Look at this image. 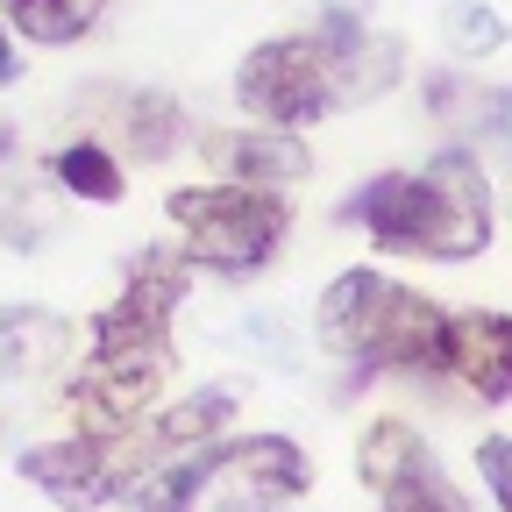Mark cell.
Returning <instances> with one entry per match:
<instances>
[{"label": "cell", "instance_id": "6da1fadb", "mask_svg": "<svg viewBox=\"0 0 512 512\" xmlns=\"http://www.w3.org/2000/svg\"><path fill=\"white\" fill-rule=\"evenodd\" d=\"M192 285V256L178 249H136L128 256V285L121 299L93 320V356L72 377V406L86 434H121L150 413V399L171 377V313Z\"/></svg>", "mask_w": 512, "mask_h": 512}, {"label": "cell", "instance_id": "7a4b0ae2", "mask_svg": "<svg viewBox=\"0 0 512 512\" xmlns=\"http://www.w3.org/2000/svg\"><path fill=\"white\" fill-rule=\"evenodd\" d=\"M406 72V43L399 36H377L363 22H320L313 36H278V43H256L235 64V100L271 121V128H306V121H328L342 107L384 100Z\"/></svg>", "mask_w": 512, "mask_h": 512}, {"label": "cell", "instance_id": "3957f363", "mask_svg": "<svg viewBox=\"0 0 512 512\" xmlns=\"http://www.w3.org/2000/svg\"><path fill=\"white\" fill-rule=\"evenodd\" d=\"M349 228H370L377 249L470 264L491 242V185L470 150H441L420 171H377L342 200Z\"/></svg>", "mask_w": 512, "mask_h": 512}, {"label": "cell", "instance_id": "277c9868", "mask_svg": "<svg viewBox=\"0 0 512 512\" xmlns=\"http://www.w3.org/2000/svg\"><path fill=\"white\" fill-rule=\"evenodd\" d=\"M320 342L363 370L434 377L448 370V306L384 271H342L320 292Z\"/></svg>", "mask_w": 512, "mask_h": 512}, {"label": "cell", "instance_id": "5b68a950", "mask_svg": "<svg viewBox=\"0 0 512 512\" xmlns=\"http://www.w3.org/2000/svg\"><path fill=\"white\" fill-rule=\"evenodd\" d=\"M313 484L306 448L285 434H235L207 441L192 456L164 463L150 477L143 512H278Z\"/></svg>", "mask_w": 512, "mask_h": 512}, {"label": "cell", "instance_id": "8992f818", "mask_svg": "<svg viewBox=\"0 0 512 512\" xmlns=\"http://www.w3.org/2000/svg\"><path fill=\"white\" fill-rule=\"evenodd\" d=\"M171 228L185 235V256L221 278L264 271L278 242L292 235V207L278 200V185H185L171 192Z\"/></svg>", "mask_w": 512, "mask_h": 512}, {"label": "cell", "instance_id": "52a82bcc", "mask_svg": "<svg viewBox=\"0 0 512 512\" xmlns=\"http://www.w3.org/2000/svg\"><path fill=\"white\" fill-rule=\"evenodd\" d=\"M356 477L377 498V512H470L463 491L448 484L441 456L406 420H370L356 434Z\"/></svg>", "mask_w": 512, "mask_h": 512}, {"label": "cell", "instance_id": "ba28073f", "mask_svg": "<svg viewBox=\"0 0 512 512\" xmlns=\"http://www.w3.org/2000/svg\"><path fill=\"white\" fill-rule=\"evenodd\" d=\"M64 349H72V328L50 306H0V427L36 392V377L64 363Z\"/></svg>", "mask_w": 512, "mask_h": 512}, {"label": "cell", "instance_id": "9c48e42d", "mask_svg": "<svg viewBox=\"0 0 512 512\" xmlns=\"http://www.w3.org/2000/svg\"><path fill=\"white\" fill-rule=\"evenodd\" d=\"M448 370L477 399H512V313H448Z\"/></svg>", "mask_w": 512, "mask_h": 512}, {"label": "cell", "instance_id": "30bf717a", "mask_svg": "<svg viewBox=\"0 0 512 512\" xmlns=\"http://www.w3.org/2000/svg\"><path fill=\"white\" fill-rule=\"evenodd\" d=\"M207 157L235 178V185H292L306 178V143H292L285 128H242V136H207Z\"/></svg>", "mask_w": 512, "mask_h": 512}, {"label": "cell", "instance_id": "8fae6325", "mask_svg": "<svg viewBox=\"0 0 512 512\" xmlns=\"http://www.w3.org/2000/svg\"><path fill=\"white\" fill-rule=\"evenodd\" d=\"M427 107L441 121L470 128L477 143H491L498 157H512V86H463V79H427Z\"/></svg>", "mask_w": 512, "mask_h": 512}, {"label": "cell", "instance_id": "7c38bea8", "mask_svg": "<svg viewBox=\"0 0 512 512\" xmlns=\"http://www.w3.org/2000/svg\"><path fill=\"white\" fill-rule=\"evenodd\" d=\"M114 0H8V22L29 43H79Z\"/></svg>", "mask_w": 512, "mask_h": 512}, {"label": "cell", "instance_id": "4fadbf2b", "mask_svg": "<svg viewBox=\"0 0 512 512\" xmlns=\"http://www.w3.org/2000/svg\"><path fill=\"white\" fill-rule=\"evenodd\" d=\"M50 178L64 185V192H79V200H93V207H114L121 200V164L107 157V143H64L57 157H50Z\"/></svg>", "mask_w": 512, "mask_h": 512}, {"label": "cell", "instance_id": "5bb4252c", "mask_svg": "<svg viewBox=\"0 0 512 512\" xmlns=\"http://www.w3.org/2000/svg\"><path fill=\"white\" fill-rule=\"evenodd\" d=\"M121 128H128V143H136V157H171L185 143V114L164 100V93H136V100H121Z\"/></svg>", "mask_w": 512, "mask_h": 512}, {"label": "cell", "instance_id": "9a60e30c", "mask_svg": "<svg viewBox=\"0 0 512 512\" xmlns=\"http://www.w3.org/2000/svg\"><path fill=\"white\" fill-rule=\"evenodd\" d=\"M57 228V207H43V185L36 178H0V235L15 249H36Z\"/></svg>", "mask_w": 512, "mask_h": 512}, {"label": "cell", "instance_id": "2e32d148", "mask_svg": "<svg viewBox=\"0 0 512 512\" xmlns=\"http://www.w3.org/2000/svg\"><path fill=\"white\" fill-rule=\"evenodd\" d=\"M441 36L456 57H498L505 50V22L484 8V0H456V8L441 15Z\"/></svg>", "mask_w": 512, "mask_h": 512}, {"label": "cell", "instance_id": "e0dca14e", "mask_svg": "<svg viewBox=\"0 0 512 512\" xmlns=\"http://www.w3.org/2000/svg\"><path fill=\"white\" fill-rule=\"evenodd\" d=\"M228 342H235V349H256V356H271V363H292V335H285L278 313H249V320H235Z\"/></svg>", "mask_w": 512, "mask_h": 512}, {"label": "cell", "instance_id": "ac0fdd59", "mask_svg": "<svg viewBox=\"0 0 512 512\" xmlns=\"http://www.w3.org/2000/svg\"><path fill=\"white\" fill-rule=\"evenodd\" d=\"M477 470H484V491L498 512H512V434H491L477 441Z\"/></svg>", "mask_w": 512, "mask_h": 512}, {"label": "cell", "instance_id": "d6986e66", "mask_svg": "<svg viewBox=\"0 0 512 512\" xmlns=\"http://www.w3.org/2000/svg\"><path fill=\"white\" fill-rule=\"evenodd\" d=\"M22 79V57H15V43H8V29H0V86H15Z\"/></svg>", "mask_w": 512, "mask_h": 512}, {"label": "cell", "instance_id": "ffe728a7", "mask_svg": "<svg viewBox=\"0 0 512 512\" xmlns=\"http://www.w3.org/2000/svg\"><path fill=\"white\" fill-rule=\"evenodd\" d=\"M320 8H328L335 22H363V15H370V0H320Z\"/></svg>", "mask_w": 512, "mask_h": 512}]
</instances>
